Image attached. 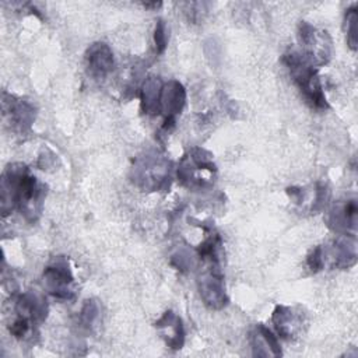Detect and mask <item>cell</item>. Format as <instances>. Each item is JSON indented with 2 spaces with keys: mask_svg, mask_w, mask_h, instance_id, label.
Returning <instances> with one entry per match:
<instances>
[{
  "mask_svg": "<svg viewBox=\"0 0 358 358\" xmlns=\"http://www.w3.org/2000/svg\"><path fill=\"white\" fill-rule=\"evenodd\" d=\"M306 267L309 268L310 273H317L324 268V257H323V248L322 245L315 246L308 257H306Z\"/></svg>",
  "mask_w": 358,
  "mask_h": 358,
  "instance_id": "obj_21",
  "label": "cell"
},
{
  "mask_svg": "<svg viewBox=\"0 0 358 358\" xmlns=\"http://www.w3.org/2000/svg\"><path fill=\"white\" fill-rule=\"evenodd\" d=\"M42 278L46 291L52 296L62 301H71L76 296V280L64 256L55 257L45 267Z\"/></svg>",
  "mask_w": 358,
  "mask_h": 358,
  "instance_id": "obj_5",
  "label": "cell"
},
{
  "mask_svg": "<svg viewBox=\"0 0 358 358\" xmlns=\"http://www.w3.org/2000/svg\"><path fill=\"white\" fill-rule=\"evenodd\" d=\"M185 102H186V91L179 81L171 80L162 87L161 112H164L165 115L166 124H172L175 122V116L182 112Z\"/></svg>",
  "mask_w": 358,
  "mask_h": 358,
  "instance_id": "obj_14",
  "label": "cell"
},
{
  "mask_svg": "<svg viewBox=\"0 0 358 358\" xmlns=\"http://www.w3.org/2000/svg\"><path fill=\"white\" fill-rule=\"evenodd\" d=\"M215 165L211 154L203 148L194 147L182 158L178 168V178L187 187L204 189L213 185L215 176Z\"/></svg>",
  "mask_w": 358,
  "mask_h": 358,
  "instance_id": "obj_3",
  "label": "cell"
},
{
  "mask_svg": "<svg viewBox=\"0 0 358 358\" xmlns=\"http://www.w3.org/2000/svg\"><path fill=\"white\" fill-rule=\"evenodd\" d=\"M155 329L166 347L172 350H180L185 343V327L182 319L172 310H166L157 322Z\"/></svg>",
  "mask_w": 358,
  "mask_h": 358,
  "instance_id": "obj_13",
  "label": "cell"
},
{
  "mask_svg": "<svg viewBox=\"0 0 358 358\" xmlns=\"http://www.w3.org/2000/svg\"><path fill=\"white\" fill-rule=\"evenodd\" d=\"M357 199L348 197L345 200H338L327 213V224L329 227L341 234V235H352L355 236L357 231Z\"/></svg>",
  "mask_w": 358,
  "mask_h": 358,
  "instance_id": "obj_8",
  "label": "cell"
},
{
  "mask_svg": "<svg viewBox=\"0 0 358 358\" xmlns=\"http://www.w3.org/2000/svg\"><path fill=\"white\" fill-rule=\"evenodd\" d=\"M287 193L301 208H308L309 211L320 210L327 200V189L322 183H315L308 187H288Z\"/></svg>",
  "mask_w": 358,
  "mask_h": 358,
  "instance_id": "obj_16",
  "label": "cell"
},
{
  "mask_svg": "<svg viewBox=\"0 0 358 358\" xmlns=\"http://www.w3.org/2000/svg\"><path fill=\"white\" fill-rule=\"evenodd\" d=\"M166 179H169V162L158 154H147L133 166V180L145 190H159Z\"/></svg>",
  "mask_w": 358,
  "mask_h": 358,
  "instance_id": "obj_6",
  "label": "cell"
},
{
  "mask_svg": "<svg viewBox=\"0 0 358 358\" xmlns=\"http://www.w3.org/2000/svg\"><path fill=\"white\" fill-rule=\"evenodd\" d=\"M282 63L288 69L289 76L298 85L306 102L315 109H327L329 103L317 74V67H315L301 52L294 49H289L282 55Z\"/></svg>",
  "mask_w": 358,
  "mask_h": 358,
  "instance_id": "obj_2",
  "label": "cell"
},
{
  "mask_svg": "<svg viewBox=\"0 0 358 358\" xmlns=\"http://www.w3.org/2000/svg\"><path fill=\"white\" fill-rule=\"evenodd\" d=\"M154 43L157 53H162L168 43V29L166 24L162 20H158L154 29Z\"/></svg>",
  "mask_w": 358,
  "mask_h": 358,
  "instance_id": "obj_22",
  "label": "cell"
},
{
  "mask_svg": "<svg viewBox=\"0 0 358 358\" xmlns=\"http://www.w3.org/2000/svg\"><path fill=\"white\" fill-rule=\"evenodd\" d=\"M85 64L90 76L94 78H105L115 67L112 49L103 42H95L85 52Z\"/></svg>",
  "mask_w": 358,
  "mask_h": 358,
  "instance_id": "obj_12",
  "label": "cell"
},
{
  "mask_svg": "<svg viewBox=\"0 0 358 358\" xmlns=\"http://www.w3.org/2000/svg\"><path fill=\"white\" fill-rule=\"evenodd\" d=\"M357 21H358L357 6L352 4L345 10V15H344V29L347 36V45L352 50L357 49Z\"/></svg>",
  "mask_w": 358,
  "mask_h": 358,
  "instance_id": "obj_20",
  "label": "cell"
},
{
  "mask_svg": "<svg viewBox=\"0 0 358 358\" xmlns=\"http://www.w3.org/2000/svg\"><path fill=\"white\" fill-rule=\"evenodd\" d=\"M323 248L324 266L331 268H350L357 263V241L352 235H343Z\"/></svg>",
  "mask_w": 358,
  "mask_h": 358,
  "instance_id": "obj_9",
  "label": "cell"
},
{
  "mask_svg": "<svg viewBox=\"0 0 358 358\" xmlns=\"http://www.w3.org/2000/svg\"><path fill=\"white\" fill-rule=\"evenodd\" d=\"M46 186L41 183L22 164L6 168L1 176V211L6 215L17 208L28 221L35 222L43 208Z\"/></svg>",
  "mask_w": 358,
  "mask_h": 358,
  "instance_id": "obj_1",
  "label": "cell"
},
{
  "mask_svg": "<svg viewBox=\"0 0 358 358\" xmlns=\"http://www.w3.org/2000/svg\"><path fill=\"white\" fill-rule=\"evenodd\" d=\"M271 320L278 336L285 340L294 338L301 331L303 323L302 313L285 305H277L274 308Z\"/></svg>",
  "mask_w": 358,
  "mask_h": 358,
  "instance_id": "obj_15",
  "label": "cell"
},
{
  "mask_svg": "<svg viewBox=\"0 0 358 358\" xmlns=\"http://www.w3.org/2000/svg\"><path fill=\"white\" fill-rule=\"evenodd\" d=\"M197 287L203 302L211 309H222L228 303L224 287V277L220 264H210L197 280Z\"/></svg>",
  "mask_w": 358,
  "mask_h": 358,
  "instance_id": "obj_7",
  "label": "cell"
},
{
  "mask_svg": "<svg viewBox=\"0 0 358 358\" xmlns=\"http://www.w3.org/2000/svg\"><path fill=\"white\" fill-rule=\"evenodd\" d=\"M3 115L14 130L25 131L35 120V106L22 98L3 92Z\"/></svg>",
  "mask_w": 358,
  "mask_h": 358,
  "instance_id": "obj_10",
  "label": "cell"
},
{
  "mask_svg": "<svg viewBox=\"0 0 358 358\" xmlns=\"http://www.w3.org/2000/svg\"><path fill=\"white\" fill-rule=\"evenodd\" d=\"M14 310L18 319H24L34 326H38L48 316V303L41 294L27 291L18 295V298L15 299Z\"/></svg>",
  "mask_w": 358,
  "mask_h": 358,
  "instance_id": "obj_11",
  "label": "cell"
},
{
  "mask_svg": "<svg viewBox=\"0 0 358 358\" xmlns=\"http://www.w3.org/2000/svg\"><path fill=\"white\" fill-rule=\"evenodd\" d=\"M298 39L302 46V55L315 66L320 67L330 62L333 43L329 32L315 27L306 21H301L298 27Z\"/></svg>",
  "mask_w": 358,
  "mask_h": 358,
  "instance_id": "obj_4",
  "label": "cell"
},
{
  "mask_svg": "<svg viewBox=\"0 0 358 358\" xmlns=\"http://www.w3.org/2000/svg\"><path fill=\"white\" fill-rule=\"evenodd\" d=\"M162 81L159 77H147L141 87V108L147 115H157L161 112V92Z\"/></svg>",
  "mask_w": 358,
  "mask_h": 358,
  "instance_id": "obj_18",
  "label": "cell"
},
{
  "mask_svg": "<svg viewBox=\"0 0 358 358\" xmlns=\"http://www.w3.org/2000/svg\"><path fill=\"white\" fill-rule=\"evenodd\" d=\"M101 319V305L95 299H88L84 302L80 315H78V322L83 329L87 331L94 330L98 326V322Z\"/></svg>",
  "mask_w": 358,
  "mask_h": 358,
  "instance_id": "obj_19",
  "label": "cell"
},
{
  "mask_svg": "<svg viewBox=\"0 0 358 358\" xmlns=\"http://www.w3.org/2000/svg\"><path fill=\"white\" fill-rule=\"evenodd\" d=\"M250 345L255 355L280 357L281 348L277 337L264 324H256L250 331Z\"/></svg>",
  "mask_w": 358,
  "mask_h": 358,
  "instance_id": "obj_17",
  "label": "cell"
}]
</instances>
